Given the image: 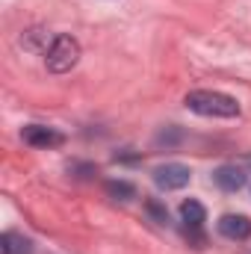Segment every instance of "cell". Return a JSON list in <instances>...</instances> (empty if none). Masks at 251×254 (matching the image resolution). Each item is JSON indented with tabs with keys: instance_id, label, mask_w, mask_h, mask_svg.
Here are the masks:
<instances>
[{
	"instance_id": "cell-4",
	"label": "cell",
	"mask_w": 251,
	"mask_h": 254,
	"mask_svg": "<svg viewBox=\"0 0 251 254\" xmlns=\"http://www.w3.org/2000/svg\"><path fill=\"white\" fill-rule=\"evenodd\" d=\"M21 139L30 145V148H42V151H48V148H60L65 142V136L60 130H54V127H45V125H27L21 130Z\"/></svg>"
},
{
	"instance_id": "cell-13",
	"label": "cell",
	"mask_w": 251,
	"mask_h": 254,
	"mask_svg": "<svg viewBox=\"0 0 251 254\" xmlns=\"http://www.w3.org/2000/svg\"><path fill=\"white\" fill-rule=\"evenodd\" d=\"M68 172H80L77 178H89V175H95L98 169H95L92 163H71V166H68Z\"/></svg>"
},
{
	"instance_id": "cell-9",
	"label": "cell",
	"mask_w": 251,
	"mask_h": 254,
	"mask_svg": "<svg viewBox=\"0 0 251 254\" xmlns=\"http://www.w3.org/2000/svg\"><path fill=\"white\" fill-rule=\"evenodd\" d=\"M21 45L36 54H48V30H30L21 36Z\"/></svg>"
},
{
	"instance_id": "cell-2",
	"label": "cell",
	"mask_w": 251,
	"mask_h": 254,
	"mask_svg": "<svg viewBox=\"0 0 251 254\" xmlns=\"http://www.w3.org/2000/svg\"><path fill=\"white\" fill-rule=\"evenodd\" d=\"M80 63V42L74 36H57L45 54V65L51 74H65Z\"/></svg>"
},
{
	"instance_id": "cell-7",
	"label": "cell",
	"mask_w": 251,
	"mask_h": 254,
	"mask_svg": "<svg viewBox=\"0 0 251 254\" xmlns=\"http://www.w3.org/2000/svg\"><path fill=\"white\" fill-rule=\"evenodd\" d=\"M181 219H184V225H187V234H195V237H198V243H204L198 231H201V225L207 222V210H204L198 201H192V198H189V201L181 204Z\"/></svg>"
},
{
	"instance_id": "cell-12",
	"label": "cell",
	"mask_w": 251,
	"mask_h": 254,
	"mask_svg": "<svg viewBox=\"0 0 251 254\" xmlns=\"http://www.w3.org/2000/svg\"><path fill=\"white\" fill-rule=\"evenodd\" d=\"M175 142H181V133H178L175 127H169V130H163V133L157 136V145H175Z\"/></svg>"
},
{
	"instance_id": "cell-1",
	"label": "cell",
	"mask_w": 251,
	"mask_h": 254,
	"mask_svg": "<svg viewBox=\"0 0 251 254\" xmlns=\"http://www.w3.org/2000/svg\"><path fill=\"white\" fill-rule=\"evenodd\" d=\"M187 110L204 119H237L240 116V104L237 98L225 95V92H213V89H195L187 95Z\"/></svg>"
},
{
	"instance_id": "cell-6",
	"label": "cell",
	"mask_w": 251,
	"mask_h": 254,
	"mask_svg": "<svg viewBox=\"0 0 251 254\" xmlns=\"http://www.w3.org/2000/svg\"><path fill=\"white\" fill-rule=\"evenodd\" d=\"M246 181H249V175H246L240 166H219V169L213 172V184L222 192H240L246 187Z\"/></svg>"
},
{
	"instance_id": "cell-5",
	"label": "cell",
	"mask_w": 251,
	"mask_h": 254,
	"mask_svg": "<svg viewBox=\"0 0 251 254\" xmlns=\"http://www.w3.org/2000/svg\"><path fill=\"white\" fill-rule=\"evenodd\" d=\"M216 228H219V234H222L225 240H234V243H243V240L251 237V219L249 216H240V213L222 216Z\"/></svg>"
},
{
	"instance_id": "cell-11",
	"label": "cell",
	"mask_w": 251,
	"mask_h": 254,
	"mask_svg": "<svg viewBox=\"0 0 251 254\" xmlns=\"http://www.w3.org/2000/svg\"><path fill=\"white\" fill-rule=\"evenodd\" d=\"M145 213H148L157 225H169V210H166V204H163V201L148 198V201H145Z\"/></svg>"
},
{
	"instance_id": "cell-10",
	"label": "cell",
	"mask_w": 251,
	"mask_h": 254,
	"mask_svg": "<svg viewBox=\"0 0 251 254\" xmlns=\"http://www.w3.org/2000/svg\"><path fill=\"white\" fill-rule=\"evenodd\" d=\"M104 190H107L110 198H116V201H130V198L136 195V187H133L130 181H107Z\"/></svg>"
},
{
	"instance_id": "cell-8",
	"label": "cell",
	"mask_w": 251,
	"mask_h": 254,
	"mask_svg": "<svg viewBox=\"0 0 251 254\" xmlns=\"http://www.w3.org/2000/svg\"><path fill=\"white\" fill-rule=\"evenodd\" d=\"M33 240L18 234V231H6L0 237V254H33Z\"/></svg>"
},
{
	"instance_id": "cell-3",
	"label": "cell",
	"mask_w": 251,
	"mask_h": 254,
	"mask_svg": "<svg viewBox=\"0 0 251 254\" xmlns=\"http://www.w3.org/2000/svg\"><path fill=\"white\" fill-rule=\"evenodd\" d=\"M189 178H192V172H189V166H184V163H166V166H157L154 169V184L166 192L184 190L189 184Z\"/></svg>"
}]
</instances>
